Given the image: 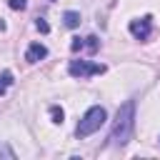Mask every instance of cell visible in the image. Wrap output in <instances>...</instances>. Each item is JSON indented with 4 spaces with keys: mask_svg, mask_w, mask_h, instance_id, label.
I'll use <instances>...</instances> for the list:
<instances>
[{
    "mask_svg": "<svg viewBox=\"0 0 160 160\" xmlns=\"http://www.w3.org/2000/svg\"><path fill=\"white\" fill-rule=\"evenodd\" d=\"M68 72L72 78H90V75H102L105 65L102 62H90V60H70Z\"/></svg>",
    "mask_w": 160,
    "mask_h": 160,
    "instance_id": "cell-3",
    "label": "cell"
},
{
    "mask_svg": "<svg viewBox=\"0 0 160 160\" xmlns=\"http://www.w3.org/2000/svg\"><path fill=\"white\" fill-rule=\"evenodd\" d=\"M0 155H5V158H10V160L15 158V152H12V150H10L8 145H0Z\"/></svg>",
    "mask_w": 160,
    "mask_h": 160,
    "instance_id": "cell-13",
    "label": "cell"
},
{
    "mask_svg": "<svg viewBox=\"0 0 160 160\" xmlns=\"http://www.w3.org/2000/svg\"><path fill=\"white\" fill-rule=\"evenodd\" d=\"M25 5H28L25 0H10V8H12V10H22Z\"/></svg>",
    "mask_w": 160,
    "mask_h": 160,
    "instance_id": "cell-12",
    "label": "cell"
},
{
    "mask_svg": "<svg viewBox=\"0 0 160 160\" xmlns=\"http://www.w3.org/2000/svg\"><path fill=\"white\" fill-rule=\"evenodd\" d=\"M108 120V112H105V108H100V105H92L82 118H80V122H78V128H75V135L78 138H88V135H92V132H98L100 128H102V122Z\"/></svg>",
    "mask_w": 160,
    "mask_h": 160,
    "instance_id": "cell-2",
    "label": "cell"
},
{
    "mask_svg": "<svg viewBox=\"0 0 160 160\" xmlns=\"http://www.w3.org/2000/svg\"><path fill=\"white\" fill-rule=\"evenodd\" d=\"M70 48L78 52V50H82L85 48V38H72V42H70Z\"/></svg>",
    "mask_w": 160,
    "mask_h": 160,
    "instance_id": "cell-10",
    "label": "cell"
},
{
    "mask_svg": "<svg viewBox=\"0 0 160 160\" xmlns=\"http://www.w3.org/2000/svg\"><path fill=\"white\" fill-rule=\"evenodd\" d=\"M132 125H135V102L132 100H125L118 108V115L112 120V130H110L112 145H118V148L128 145L130 142V135H132Z\"/></svg>",
    "mask_w": 160,
    "mask_h": 160,
    "instance_id": "cell-1",
    "label": "cell"
},
{
    "mask_svg": "<svg viewBox=\"0 0 160 160\" xmlns=\"http://www.w3.org/2000/svg\"><path fill=\"white\" fill-rule=\"evenodd\" d=\"M98 45H100V40H98V38H92V35H90V38H85V48H88L90 52H95V50H98Z\"/></svg>",
    "mask_w": 160,
    "mask_h": 160,
    "instance_id": "cell-9",
    "label": "cell"
},
{
    "mask_svg": "<svg viewBox=\"0 0 160 160\" xmlns=\"http://www.w3.org/2000/svg\"><path fill=\"white\" fill-rule=\"evenodd\" d=\"M62 20H65V25H68V28H78V25H80V12L68 10V12L62 15Z\"/></svg>",
    "mask_w": 160,
    "mask_h": 160,
    "instance_id": "cell-6",
    "label": "cell"
},
{
    "mask_svg": "<svg viewBox=\"0 0 160 160\" xmlns=\"http://www.w3.org/2000/svg\"><path fill=\"white\" fill-rule=\"evenodd\" d=\"M130 35L135 40H148L152 35V18L150 15H142V18L130 20Z\"/></svg>",
    "mask_w": 160,
    "mask_h": 160,
    "instance_id": "cell-4",
    "label": "cell"
},
{
    "mask_svg": "<svg viewBox=\"0 0 160 160\" xmlns=\"http://www.w3.org/2000/svg\"><path fill=\"white\" fill-rule=\"evenodd\" d=\"M35 28H38L40 32H50V25H48L42 18H38V20H35Z\"/></svg>",
    "mask_w": 160,
    "mask_h": 160,
    "instance_id": "cell-11",
    "label": "cell"
},
{
    "mask_svg": "<svg viewBox=\"0 0 160 160\" xmlns=\"http://www.w3.org/2000/svg\"><path fill=\"white\" fill-rule=\"evenodd\" d=\"M10 85H12V72H10V70H5V72L0 75V95H2Z\"/></svg>",
    "mask_w": 160,
    "mask_h": 160,
    "instance_id": "cell-7",
    "label": "cell"
},
{
    "mask_svg": "<svg viewBox=\"0 0 160 160\" xmlns=\"http://www.w3.org/2000/svg\"><path fill=\"white\" fill-rule=\"evenodd\" d=\"M50 118H52V122H55V125H60V122H62V118H65V112H62V108H58V105H52V108H50Z\"/></svg>",
    "mask_w": 160,
    "mask_h": 160,
    "instance_id": "cell-8",
    "label": "cell"
},
{
    "mask_svg": "<svg viewBox=\"0 0 160 160\" xmlns=\"http://www.w3.org/2000/svg\"><path fill=\"white\" fill-rule=\"evenodd\" d=\"M158 142H160V140H158Z\"/></svg>",
    "mask_w": 160,
    "mask_h": 160,
    "instance_id": "cell-14",
    "label": "cell"
},
{
    "mask_svg": "<svg viewBox=\"0 0 160 160\" xmlns=\"http://www.w3.org/2000/svg\"><path fill=\"white\" fill-rule=\"evenodd\" d=\"M48 55V48L42 45V42H32V45H28V50H25V60L28 62H38V60H42Z\"/></svg>",
    "mask_w": 160,
    "mask_h": 160,
    "instance_id": "cell-5",
    "label": "cell"
}]
</instances>
